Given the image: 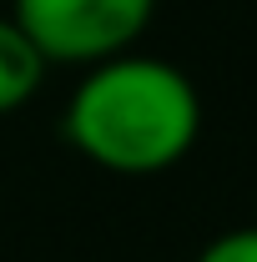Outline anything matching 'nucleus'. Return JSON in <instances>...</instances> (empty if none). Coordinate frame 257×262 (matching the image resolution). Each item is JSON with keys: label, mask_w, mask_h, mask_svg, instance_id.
Masks as SVG:
<instances>
[{"label": "nucleus", "mask_w": 257, "mask_h": 262, "mask_svg": "<svg viewBox=\"0 0 257 262\" xmlns=\"http://www.w3.org/2000/svg\"><path fill=\"white\" fill-rule=\"evenodd\" d=\"M66 141L111 177H161L202 136V96L166 56H111L86 66L66 101Z\"/></svg>", "instance_id": "nucleus-1"}, {"label": "nucleus", "mask_w": 257, "mask_h": 262, "mask_svg": "<svg viewBox=\"0 0 257 262\" xmlns=\"http://www.w3.org/2000/svg\"><path fill=\"white\" fill-rule=\"evenodd\" d=\"M157 0H10V20L51 66H101L136 51Z\"/></svg>", "instance_id": "nucleus-2"}, {"label": "nucleus", "mask_w": 257, "mask_h": 262, "mask_svg": "<svg viewBox=\"0 0 257 262\" xmlns=\"http://www.w3.org/2000/svg\"><path fill=\"white\" fill-rule=\"evenodd\" d=\"M46 71H51V61L31 46V35L10 15H0V116L35 101V91L46 86Z\"/></svg>", "instance_id": "nucleus-3"}, {"label": "nucleus", "mask_w": 257, "mask_h": 262, "mask_svg": "<svg viewBox=\"0 0 257 262\" xmlns=\"http://www.w3.org/2000/svg\"><path fill=\"white\" fill-rule=\"evenodd\" d=\"M197 262H257V227H232L222 237H212Z\"/></svg>", "instance_id": "nucleus-4"}, {"label": "nucleus", "mask_w": 257, "mask_h": 262, "mask_svg": "<svg viewBox=\"0 0 257 262\" xmlns=\"http://www.w3.org/2000/svg\"><path fill=\"white\" fill-rule=\"evenodd\" d=\"M252 227H257V222H252Z\"/></svg>", "instance_id": "nucleus-5"}]
</instances>
